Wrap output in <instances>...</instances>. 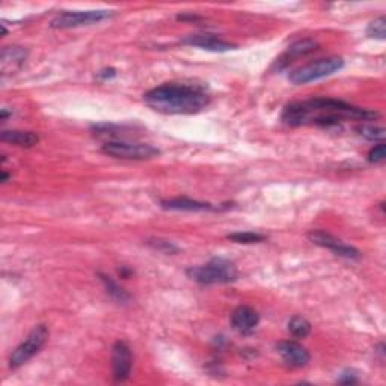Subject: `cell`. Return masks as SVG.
I'll use <instances>...</instances> for the list:
<instances>
[{"label":"cell","instance_id":"obj_7","mask_svg":"<svg viewBox=\"0 0 386 386\" xmlns=\"http://www.w3.org/2000/svg\"><path fill=\"white\" fill-rule=\"evenodd\" d=\"M112 17V11H76V12H64L58 15L52 21V28L54 29H71L96 25V23L103 21Z\"/></svg>","mask_w":386,"mask_h":386},{"label":"cell","instance_id":"obj_3","mask_svg":"<svg viewBox=\"0 0 386 386\" xmlns=\"http://www.w3.org/2000/svg\"><path fill=\"white\" fill-rule=\"evenodd\" d=\"M187 277L202 286H213V283L234 282L239 278V272L230 259L213 258L206 266L187 269Z\"/></svg>","mask_w":386,"mask_h":386},{"label":"cell","instance_id":"obj_9","mask_svg":"<svg viewBox=\"0 0 386 386\" xmlns=\"http://www.w3.org/2000/svg\"><path fill=\"white\" fill-rule=\"evenodd\" d=\"M133 367V354L124 341H116L112 347V369L116 382H125L130 377Z\"/></svg>","mask_w":386,"mask_h":386},{"label":"cell","instance_id":"obj_5","mask_svg":"<svg viewBox=\"0 0 386 386\" xmlns=\"http://www.w3.org/2000/svg\"><path fill=\"white\" fill-rule=\"evenodd\" d=\"M109 157L122 160H148L159 156V149L149 144H140V142H129V140H109L107 144L101 147Z\"/></svg>","mask_w":386,"mask_h":386},{"label":"cell","instance_id":"obj_21","mask_svg":"<svg viewBox=\"0 0 386 386\" xmlns=\"http://www.w3.org/2000/svg\"><path fill=\"white\" fill-rule=\"evenodd\" d=\"M358 131L361 136H364L368 140H383L386 136L385 129L377 127V125L364 124V125H361V127H358Z\"/></svg>","mask_w":386,"mask_h":386},{"label":"cell","instance_id":"obj_17","mask_svg":"<svg viewBox=\"0 0 386 386\" xmlns=\"http://www.w3.org/2000/svg\"><path fill=\"white\" fill-rule=\"evenodd\" d=\"M98 277H100L101 282L105 283V288L107 291V294L112 297V299H115L116 302L127 303L130 301V294L124 288H121L120 286H118V283L112 278L106 277V275H103V273H100Z\"/></svg>","mask_w":386,"mask_h":386},{"label":"cell","instance_id":"obj_15","mask_svg":"<svg viewBox=\"0 0 386 386\" xmlns=\"http://www.w3.org/2000/svg\"><path fill=\"white\" fill-rule=\"evenodd\" d=\"M2 140L12 144L15 147L21 148H30L38 144L39 136L34 131H21V130H11V131H2Z\"/></svg>","mask_w":386,"mask_h":386},{"label":"cell","instance_id":"obj_20","mask_svg":"<svg viewBox=\"0 0 386 386\" xmlns=\"http://www.w3.org/2000/svg\"><path fill=\"white\" fill-rule=\"evenodd\" d=\"M367 35L369 38H377V39H385L386 36V20L383 15L377 17L374 21H372L367 28Z\"/></svg>","mask_w":386,"mask_h":386},{"label":"cell","instance_id":"obj_13","mask_svg":"<svg viewBox=\"0 0 386 386\" xmlns=\"http://www.w3.org/2000/svg\"><path fill=\"white\" fill-rule=\"evenodd\" d=\"M317 47H319V44H317V41H314V39H310V38L299 39V41H296L294 44H291L288 47V50L278 59L277 65L279 68L287 67L290 62H293L294 59L303 58V56H306V54L316 52Z\"/></svg>","mask_w":386,"mask_h":386},{"label":"cell","instance_id":"obj_2","mask_svg":"<svg viewBox=\"0 0 386 386\" xmlns=\"http://www.w3.org/2000/svg\"><path fill=\"white\" fill-rule=\"evenodd\" d=\"M145 103L164 115H192L206 109L208 94L200 86L164 83L145 94Z\"/></svg>","mask_w":386,"mask_h":386},{"label":"cell","instance_id":"obj_16","mask_svg":"<svg viewBox=\"0 0 386 386\" xmlns=\"http://www.w3.org/2000/svg\"><path fill=\"white\" fill-rule=\"evenodd\" d=\"M162 207L167 210H177V211H204V210H211V204L207 202H200L193 201L189 198H175V200H168L162 201Z\"/></svg>","mask_w":386,"mask_h":386},{"label":"cell","instance_id":"obj_1","mask_svg":"<svg viewBox=\"0 0 386 386\" xmlns=\"http://www.w3.org/2000/svg\"><path fill=\"white\" fill-rule=\"evenodd\" d=\"M379 114L373 110L354 107L349 103L335 98H311L306 101L291 103L282 114V121L297 127V125L316 124L323 127L340 124L343 120H358V121H373Z\"/></svg>","mask_w":386,"mask_h":386},{"label":"cell","instance_id":"obj_25","mask_svg":"<svg viewBox=\"0 0 386 386\" xmlns=\"http://www.w3.org/2000/svg\"><path fill=\"white\" fill-rule=\"evenodd\" d=\"M115 69L114 68H106V69H103V71H100L98 73V76L101 77V78H112V77H115Z\"/></svg>","mask_w":386,"mask_h":386},{"label":"cell","instance_id":"obj_10","mask_svg":"<svg viewBox=\"0 0 386 386\" xmlns=\"http://www.w3.org/2000/svg\"><path fill=\"white\" fill-rule=\"evenodd\" d=\"M277 350L281 354L282 361L291 368L305 367L311 359L308 350L296 341H281L277 345Z\"/></svg>","mask_w":386,"mask_h":386},{"label":"cell","instance_id":"obj_12","mask_svg":"<svg viewBox=\"0 0 386 386\" xmlns=\"http://www.w3.org/2000/svg\"><path fill=\"white\" fill-rule=\"evenodd\" d=\"M28 56V52L21 47H5L2 50V56H0V69L2 74H14L15 71H19L21 65L25 64Z\"/></svg>","mask_w":386,"mask_h":386},{"label":"cell","instance_id":"obj_11","mask_svg":"<svg viewBox=\"0 0 386 386\" xmlns=\"http://www.w3.org/2000/svg\"><path fill=\"white\" fill-rule=\"evenodd\" d=\"M259 323L258 312L250 306H239L231 314V325L240 334H250Z\"/></svg>","mask_w":386,"mask_h":386},{"label":"cell","instance_id":"obj_14","mask_svg":"<svg viewBox=\"0 0 386 386\" xmlns=\"http://www.w3.org/2000/svg\"><path fill=\"white\" fill-rule=\"evenodd\" d=\"M183 44L187 45H193V47H200V49L208 50V52H228V50H234L235 45L224 41L215 35H192L187 36L183 39Z\"/></svg>","mask_w":386,"mask_h":386},{"label":"cell","instance_id":"obj_8","mask_svg":"<svg viewBox=\"0 0 386 386\" xmlns=\"http://www.w3.org/2000/svg\"><path fill=\"white\" fill-rule=\"evenodd\" d=\"M308 239L314 243V245H319L321 248L332 250L335 255H340V257L349 258V259H358L361 257V252L356 248L347 245V243H344L340 239L334 237V235L329 233L319 231V230L311 231L308 234Z\"/></svg>","mask_w":386,"mask_h":386},{"label":"cell","instance_id":"obj_24","mask_svg":"<svg viewBox=\"0 0 386 386\" xmlns=\"http://www.w3.org/2000/svg\"><path fill=\"white\" fill-rule=\"evenodd\" d=\"M340 383H354V382H358V379L356 377H354V374H352V373H343V377L340 380H338Z\"/></svg>","mask_w":386,"mask_h":386},{"label":"cell","instance_id":"obj_18","mask_svg":"<svg viewBox=\"0 0 386 386\" xmlns=\"http://www.w3.org/2000/svg\"><path fill=\"white\" fill-rule=\"evenodd\" d=\"M288 330L296 338H305L311 334V323L301 316H294L288 321Z\"/></svg>","mask_w":386,"mask_h":386},{"label":"cell","instance_id":"obj_4","mask_svg":"<svg viewBox=\"0 0 386 386\" xmlns=\"http://www.w3.org/2000/svg\"><path fill=\"white\" fill-rule=\"evenodd\" d=\"M343 67H344L343 58L330 56L325 59H319L311 62V64H306L301 68L291 71L288 74V81L294 85H306L320 81V78L332 76L338 73L340 69H343Z\"/></svg>","mask_w":386,"mask_h":386},{"label":"cell","instance_id":"obj_19","mask_svg":"<svg viewBox=\"0 0 386 386\" xmlns=\"http://www.w3.org/2000/svg\"><path fill=\"white\" fill-rule=\"evenodd\" d=\"M228 240L234 243H240V245H252V243H261L266 240V235L252 233V231H243V233H233L228 235Z\"/></svg>","mask_w":386,"mask_h":386},{"label":"cell","instance_id":"obj_23","mask_svg":"<svg viewBox=\"0 0 386 386\" xmlns=\"http://www.w3.org/2000/svg\"><path fill=\"white\" fill-rule=\"evenodd\" d=\"M386 157V147L385 144H379L376 145L374 148H372V151L368 153V160L372 163H382Z\"/></svg>","mask_w":386,"mask_h":386},{"label":"cell","instance_id":"obj_6","mask_svg":"<svg viewBox=\"0 0 386 386\" xmlns=\"http://www.w3.org/2000/svg\"><path fill=\"white\" fill-rule=\"evenodd\" d=\"M47 338H49V329L44 325H38L32 329V332L15 349L10 358V368L15 369L25 365L29 359H32L35 354L43 349Z\"/></svg>","mask_w":386,"mask_h":386},{"label":"cell","instance_id":"obj_22","mask_svg":"<svg viewBox=\"0 0 386 386\" xmlns=\"http://www.w3.org/2000/svg\"><path fill=\"white\" fill-rule=\"evenodd\" d=\"M148 243L154 249L163 252V254H175V252H178V248L172 245V243L167 242V240H159V239H157V240H151V242H148Z\"/></svg>","mask_w":386,"mask_h":386}]
</instances>
